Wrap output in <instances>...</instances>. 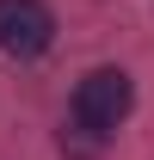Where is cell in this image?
I'll return each instance as SVG.
<instances>
[{"mask_svg": "<svg viewBox=\"0 0 154 160\" xmlns=\"http://www.w3.org/2000/svg\"><path fill=\"white\" fill-rule=\"evenodd\" d=\"M130 105H136V86H130V74L123 68H93V74L74 86V129H86L93 142H105L117 129V123L130 117Z\"/></svg>", "mask_w": 154, "mask_h": 160, "instance_id": "cell-1", "label": "cell"}, {"mask_svg": "<svg viewBox=\"0 0 154 160\" xmlns=\"http://www.w3.org/2000/svg\"><path fill=\"white\" fill-rule=\"evenodd\" d=\"M56 43V12L43 0H0V49L6 56H43Z\"/></svg>", "mask_w": 154, "mask_h": 160, "instance_id": "cell-2", "label": "cell"}]
</instances>
